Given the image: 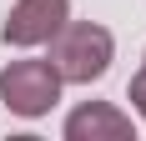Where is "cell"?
Segmentation results:
<instances>
[{"mask_svg": "<svg viewBox=\"0 0 146 141\" xmlns=\"http://www.w3.org/2000/svg\"><path fill=\"white\" fill-rule=\"evenodd\" d=\"M141 66H146V56H141Z\"/></svg>", "mask_w": 146, "mask_h": 141, "instance_id": "obj_6", "label": "cell"}, {"mask_svg": "<svg viewBox=\"0 0 146 141\" xmlns=\"http://www.w3.org/2000/svg\"><path fill=\"white\" fill-rule=\"evenodd\" d=\"M66 20H71V0H15L0 35H5V45L30 51V45H50V35Z\"/></svg>", "mask_w": 146, "mask_h": 141, "instance_id": "obj_3", "label": "cell"}, {"mask_svg": "<svg viewBox=\"0 0 146 141\" xmlns=\"http://www.w3.org/2000/svg\"><path fill=\"white\" fill-rule=\"evenodd\" d=\"M66 141H136V121L111 101H86L66 116Z\"/></svg>", "mask_w": 146, "mask_h": 141, "instance_id": "obj_4", "label": "cell"}, {"mask_svg": "<svg viewBox=\"0 0 146 141\" xmlns=\"http://www.w3.org/2000/svg\"><path fill=\"white\" fill-rule=\"evenodd\" d=\"M60 70L50 61H10V66L0 70V101H5V111L10 116H50V106L60 101Z\"/></svg>", "mask_w": 146, "mask_h": 141, "instance_id": "obj_2", "label": "cell"}, {"mask_svg": "<svg viewBox=\"0 0 146 141\" xmlns=\"http://www.w3.org/2000/svg\"><path fill=\"white\" fill-rule=\"evenodd\" d=\"M126 96H131V106H136V116L146 121V66H141V70L131 76V91H126Z\"/></svg>", "mask_w": 146, "mask_h": 141, "instance_id": "obj_5", "label": "cell"}, {"mask_svg": "<svg viewBox=\"0 0 146 141\" xmlns=\"http://www.w3.org/2000/svg\"><path fill=\"white\" fill-rule=\"evenodd\" d=\"M116 61V35L96 20H66L50 35V66L60 70L66 86H91L101 81Z\"/></svg>", "mask_w": 146, "mask_h": 141, "instance_id": "obj_1", "label": "cell"}]
</instances>
